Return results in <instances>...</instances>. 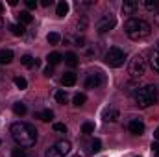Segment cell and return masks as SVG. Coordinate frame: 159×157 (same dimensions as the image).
<instances>
[{
    "label": "cell",
    "instance_id": "37",
    "mask_svg": "<svg viewBox=\"0 0 159 157\" xmlns=\"http://www.w3.org/2000/svg\"><path fill=\"white\" fill-rule=\"evenodd\" d=\"M154 20H156V24H157V26H159V11H157V13H156V15H154Z\"/></svg>",
    "mask_w": 159,
    "mask_h": 157
},
{
    "label": "cell",
    "instance_id": "25",
    "mask_svg": "<svg viewBox=\"0 0 159 157\" xmlns=\"http://www.w3.org/2000/svg\"><path fill=\"white\" fill-rule=\"evenodd\" d=\"M67 100H69V96H67L65 91H57L56 92V102L57 104H67Z\"/></svg>",
    "mask_w": 159,
    "mask_h": 157
},
{
    "label": "cell",
    "instance_id": "18",
    "mask_svg": "<svg viewBox=\"0 0 159 157\" xmlns=\"http://www.w3.org/2000/svg\"><path fill=\"white\" fill-rule=\"evenodd\" d=\"M26 105L22 104V102H17V104H13V113L17 115V117H24L26 115Z\"/></svg>",
    "mask_w": 159,
    "mask_h": 157
},
{
    "label": "cell",
    "instance_id": "20",
    "mask_svg": "<svg viewBox=\"0 0 159 157\" xmlns=\"http://www.w3.org/2000/svg\"><path fill=\"white\" fill-rule=\"evenodd\" d=\"M20 63H22L24 67H30V69H32V67H37V59H34L32 56H22V57H20Z\"/></svg>",
    "mask_w": 159,
    "mask_h": 157
},
{
    "label": "cell",
    "instance_id": "11",
    "mask_svg": "<svg viewBox=\"0 0 159 157\" xmlns=\"http://www.w3.org/2000/svg\"><path fill=\"white\" fill-rule=\"evenodd\" d=\"M102 118H104L106 122H115V120L119 118V109H115V107H107V109L104 111Z\"/></svg>",
    "mask_w": 159,
    "mask_h": 157
},
{
    "label": "cell",
    "instance_id": "19",
    "mask_svg": "<svg viewBox=\"0 0 159 157\" xmlns=\"http://www.w3.org/2000/svg\"><path fill=\"white\" fill-rule=\"evenodd\" d=\"M19 20H20V24L24 26V24H32V22H34V17H32L28 11H20V15H19Z\"/></svg>",
    "mask_w": 159,
    "mask_h": 157
},
{
    "label": "cell",
    "instance_id": "32",
    "mask_svg": "<svg viewBox=\"0 0 159 157\" xmlns=\"http://www.w3.org/2000/svg\"><path fill=\"white\" fill-rule=\"evenodd\" d=\"M54 129L59 131V133H67V126L65 124H54Z\"/></svg>",
    "mask_w": 159,
    "mask_h": 157
},
{
    "label": "cell",
    "instance_id": "10",
    "mask_svg": "<svg viewBox=\"0 0 159 157\" xmlns=\"http://www.w3.org/2000/svg\"><path fill=\"white\" fill-rule=\"evenodd\" d=\"M128 129H129L133 135H143V133H144V124H143L139 118H133V120H129Z\"/></svg>",
    "mask_w": 159,
    "mask_h": 157
},
{
    "label": "cell",
    "instance_id": "2",
    "mask_svg": "<svg viewBox=\"0 0 159 157\" xmlns=\"http://www.w3.org/2000/svg\"><path fill=\"white\" fill-rule=\"evenodd\" d=\"M124 30H126V35L133 41H143L150 37V34H152V26L143 19H129L124 24Z\"/></svg>",
    "mask_w": 159,
    "mask_h": 157
},
{
    "label": "cell",
    "instance_id": "1",
    "mask_svg": "<svg viewBox=\"0 0 159 157\" xmlns=\"http://www.w3.org/2000/svg\"><path fill=\"white\" fill-rule=\"evenodd\" d=\"M11 137L20 148H32L37 141V129L28 122H15L11 124Z\"/></svg>",
    "mask_w": 159,
    "mask_h": 157
},
{
    "label": "cell",
    "instance_id": "22",
    "mask_svg": "<svg viewBox=\"0 0 159 157\" xmlns=\"http://www.w3.org/2000/svg\"><path fill=\"white\" fill-rule=\"evenodd\" d=\"M102 150V142L98 141V139H94L91 144H89V154H96V152H100Z\"/></svg>",
    "mask_w": 159,
    "mask_h": 157
},
{
    "label": "cell",
    "instance_id": "28",
    "mask_svg": "<svg viewBox=\"0 0 159 157\" xmlns=\"http://www.w3.org/2000/svg\"><path fill=\"white\" fill-rule=\"evenodd\" d=\"M13 81H15V85H17V87H19L20 91L28 87V81H26V79H24V78H20V76H17V78L13 79Z\"/></svg>",
    "mask_w": 159,
    "mask_h": 157
},
{
    "label": "cell",
    "instance_id": "43",
    "mask_svg": "<svg viewBox=\"0 0 159 157\" xmlns=\"http://www.w3.org/2000/svg\"><path fill=\"white\" fill-rule=\"evenodd\" d=\"M76 157H80V155H76Z\"/></svg>",
    "mask_w": 159,
    "mask_h": 157
},
{
    "label": "cell",
    "instance_id": "30",
    "mask_svg": "<svg viewBox=\"0 0 159 157\" xmlns=\"http://www.w3.org/2000/svg\"><path fill=\"white\" fill-rule=\"evenodd\" d=\"M28 154H30V152H26L24 148H15L11 155H13V157H28Z\"/></svg>",
    "mask_w": 159,
    "mask_h": 157
},
{
    "label": "cell",
    "instance_id": "21",
    "mask_svg": "<svg viewBox=\"0 0 159 157\" xmlns=\"http://www.w3.org/2000/svg\"><path fill=\"white\" fill-rule=\"evenodd\" d=\"M52 117H54V113H52L50 109H44V111L37 113V118H41L43 122H50V120H52Z\"/></svg>",
    "mask_w": 159,
    "mask_h": 157
},
{
    "label": "cell",
    "instance_id": "33",
    "mask_svg": "<svg viewBox=\"0 0 159 157\" xmlns=\"http://www.w3.org/2000/svg\"><path fill=\"white\" fill-rule=\"evenodd\" d=\"M152 152L156 157H159V142H152Z\"/></svg>",
    "mask_w": 159,
    "mask_h": 157
},
{
    "label": "cell",
    "instance_id": "29",
    "mask_svg": "<svg viewBox=\"0 0 159 157\" xmlns=\"http://www.w3.org/2000/svg\"><path fill=\"white\" fill-rule=\"evenodd\" d=\"M85 100H87V98H85V94H76V96H74V105H76V107H80V105H83V104H85Z\"/></svg>",
    "mask_w": 159,
    "mask_h": 157
},
{
    "label": "cell",
    "instance_id": "3",
    "mask_svg": "<svg viewBox=\"0 0 159 157\" xmlns=\"http://www.w3.org/2000/svg\"><path fill=\"white\" fill-rule=\"evenodd\" d=\"M159 98V89L156 85H144L141 89H137L133 92V100H135V105L139 107H150L152 104H156Z\"/></svg>",
    "mask_w": 159,
    "mask_h": 157
},
{
    "label": "cell",
    "instance_id": "16",
    "mask_svg": "<svg viewBox=\"0 0 159 157\" xmlns=\"http://www.w3.org/2000/svg\"><path fill=\"white\" fill-rule=\"evenodd\" d=\"M65 63L74 69V67L78 65V56H76L74 52H67V54H65Z\"/></svg>",
    "mask_w": 159,
    "mask_h": 157
},
{
    "label": "cell",
    "instance_id": "36",
    "mask_svg": "<svg viewBox=\"0 0 159 157\" xmlns=\"http://www.w3.org/2000/svg\"><path fill=\"white\" fill-rule=\"evenodd\" d=\"M41 4H43V6H44V7H48V6H50V4H52V0H43V2H41Z\"/></svg>",
    "mask_w": 159,
    "mask_h": 157
},
{
    "label": "cell",
    "instance_id": "17",
    "mask_svg": "<svg viewBox=\"0 0 159 157\" xmlns=\"http://www.w3.org/2000/svg\"><path fill=\"white\" fill-rule=\"evenodd\" d=\"M67 13H69V4L63 0V2L57 4V7H56V15H57V17H65Z\"/></svg>",
    "mask_w": 159,
    "mask_h": 157
},
{
    "label": "cell",
    "instance_id": "24",
    "mask_svg": "<svg viewBox=\"0 0 159 157\" xmlns=\"http://www.w3.org/2000/svg\"><path fill=\"white\" fill-rule=\"evenodd\" d=\"M46 41H48L50 44H59L61 37H59V34H56V32H50V34L46 35Z\"/></svg>",
    "mask_w": 159,
    "mask_h": 157
},
{
    "label": "cell",
    "instance_id": "40",
    "mask_svg": "<svg viewBox=\"0 0 159 157\" xmlns=\"http://www.w3.org/2000/svg\"><path fill=\"white\" fill-rule=\"evenodd\" d=\"M2 26H4V20H2V17H0V28H2Z\"/></svg>",
    "mask_w": 159,
    "mask_h": 157
},
{
    "label": "cell",
    "instance_id": "31",
    "mask_svg": "<svg viewBox=\"0 0 159 157\" xmlns=\"http://www.w3.org/2000/svg\"><path fill=\"white\" fill-rule=\"evenodd\" d=\"M87 28V17H81L78 20V30H85Z\"/></svg>",
    "mask_w": 159,
    "mask_h": 157
},
{
    "label": "cell",
    "instance_id": "12",
    "mask_svg": "<svg viewBox=\"0 0 159 157\" xmlns=\"http://www.w3.org/2000/svg\"><path fill=\"white\" fill-rule=\"evenodd\" d=\"M61 83H63L65 87H72V85L76 83V74H74V72H67V74H63Z\"/></svg>",
    "mask_w": 159,
    "mask_h": 157
},
{
    "label": "cell",
    "instance_id": "35",
    "mask_svg": "<svg viewBox=\"0 0 159 157\" xmlns=\"http://www.w3.org/2000/svg\"><path fill=\"white\" fill-rule=\"evenodd\" d=\"M26 6H28L30 9H34V7H37V2H35V0H26Z\"/></svg>",
    "mask_w": 159,
    "mask_h": 157
},
{
    "label": "cell",
    "instance_id": "14",
    "mask_svg": "<svg viewBox=\"0 0 159 157\" xmlns=\"http://www.w3.org/2000/svg\"><path fill=\"white\" fill-rule=\"evenodd\" d=\"M150 67L154 69V72L159 74V52L157 50H154V52L150 54Z\"/></svg>",
    "mask_w": 159,
    "mask_h": 157
},
{
    "label": "cell",
    "instance_id": "41",
    "mask_svg": "<svg viewBox=\"0 0 159 157\" xmlns=\"http://www.w3.org/2000/svg\"><path fill=\"white\" fill-rule=\"evenodd\" d=\"M28 157H35V155H34V154H28Z\"/></svg>",
    "mask_w": 159,
    "mask_h": 157
},
{
    "label": "cell",
    "instance_id": "7",
    "mask_svg": "<svg viewBox=\"0 0 159 157\" xmlns=\"http://www.w3.org/2000/svg\"><path fill=\"white\" fill-rule=\"evenodd\" d=\"M115 24H117V19H115V15H111V13H106L98 22H96V32L98 34H106V32H109V30H113L115 28Z\"/></svg>",
    "mask_w": 159,
    "mask_h": 157
},
{
    "label": "cell",
    "instance_id": "38",
    "mask_svg": "<svg viewBox=\"0 0 159 157\" xmlns=\"http://www.w3.org/2000/svg\"><path fill=\"white\" fill-rule=\"evenodd\" d=\"M154 137H156V139H157V141H159V126H157V129L154 131Z\"/></svg>",
    "mask_w": 159,
    "mask_h": 157
},
{
    "label": "cell",
    "instance_id": "39",
    "mask_svg": "<svg viewBox=\"0 0 159 157\" xmlns=\"http://www.w3.org/2000/svg\"><path fill=\"white\" fill-rule=\"evenodd\" d=\"M2 11H4V4H0V13H2Z\"/></svg>",
    "mask_w": 159,
    "mask_h": 157
},
{
    "label": "cell",
    "instance_id": "23",
    "mask_svg": "<svg viewBox=\"0 0 159 157\" xmlns=\"http://www.w3.org/2000/svg\"><path fill=\"white\" fill-rule=\"evenodd\" d=\"M9 30H11L13 35H24V26L22 24H11Z\"/></svg>",
    "mask_w": 159,
    "mask_h": 157
},
{
    "label": "cell",
    "instance_id": "27",
    "mask_svg": "<svg viewBox=\"0 0 159 157\" xmlns=\"http://www.w3.org/2000/svg\"><path fill=\"white\" fill-rule=\"evenodd\" d=\"M143 6L146 9H156V7H159V0H144Z\"/></svg>",
    "mask_w": 159,
    "mask_h": 157
},
{
    "label": "cell",
    "instance_id": "26",
    "mask_svg": "<svg viewBox=\"0 0 159 157\" xmlns=\"http://www.w3.org/2000/svg\"><path fill=\"white\" fill-rule=\"evenodd\" d=\"M81 131H83V135H91V133L94 131V124H93V122H85L83 128H81Z\"/></svg>",
    "mask_w": 159,
    "mask_h": 157
},
{
    "label": "cell",
    "instance_id": "9",
    "mask_svg": "<svg viewBox=\"0 0 159 157\" xmlns=\"http://www.w3.org/2000/svg\"><path fill=\"white\" fill-rule=\"evenodd\" d=\"M139 11V2L137 0H126L122 4V13L124 15H135Z\"/></svg>",
    "mask_w": 159,
    "mask_h": 157
},
{
    "label": "cell",
    "instance_id": "42",
    "mask_svg": "<svg viewBox=\"0 0 159 157\" xmlns=\"http://www.w3.org/2000/svg\"><path fill=\"white\" fill-rule=\"evenodd\" d=\"M156 50H157V52H159V41H157V48H156Z\"/></svg>",
    "mask_w": 159,
    "mask_h": 157
},
{
    "label": "cell",
    "instance_id": "15",
    "mask_svg": "<svg viewBox=\"0 0 159 157\" xmlns=\"http://www.w3.org/2000/svg\"><path fill=\"white\" fill-rule=\"evenodd\" d=\"M48 65L50 67H54V65H57V63H61V59H63V56L59 54V52H52V54H48Z\"/></svg>",
    "mask_w": 159,
    "mask_h": 157
},
{
    "label": "cell",
    "instance_id": "8",
    "mask_svg": "<svg viewBox=\"0 0 159 157\" xmlns=\"http://www.w3.org/2000/svg\"><path fill=\"white\" fill-rule=\"evenodd\" d=\"M106 83V76L102 74V72H91L87 79H85V87L87 89H98V87H102Z\"/></svg>",
    "mask_w": 159,
    "mask_h": 157
},
{
    "label": "cell",
    "instance_id": "4",
    "mask_svg": "<svg viewBox=\"0 0 159 157\" xmlns=\"http://www.w3.org/2000/svg\"><path fill=\"white\" fill-rule=\"evenodd\" d=\"M146 59L141 56V54H137V56H133V59L129 61V65H128V72H129V76L131 78H141L144 72H146Z\"/></svg>",
    "mask_w": 159,
    "mask_h": 157
},
{
    "label": "cell",
    "instance_id": "34",
    "mask_svg": "<svg viewBox=\"0 0 159 157\" xmlns=\"http://www.w3.org/2000/svg\"><path fill=\"white\" fill-rule=\"evenodd\" d=\"M52 74H54V69H52V67H50V65H48V67H46V69H44V76H46V78H50V76H52Z\"/></svg>",
    "mask_w": 159,
    "mask_h": 157
},
{
    "label": "cell",
    "instance_id": "5",
    "mask_svg": "<svg viewBox=\"0 0 159 157\" xmlns=\"http://www.w3.org/2000/svg\"><path fill=\"white\" fill-rule=\"evenodd\" d=\"M106 63L109 65V67H113V69H117V67H122L124 65V61H126V52L124 50H120V48H109L107 52H106Z\"/></svg>",
    "mask_w": 159,
    "mask_h": 157
},
{
    "label": "cell",
    "instance_id": "44",
    "mask_svg": "<svg viewBox=\"0 0 159 157\" xmlns=\"http://www.w3.org/2000/svg\"><path fill=\"white\" fill-rule=\"evenodd\" d=\"M137 157H139V155H137Z\"/></svg>",
    "mask_w": 159,
    "mask_h": 157
},
{
    "label": "cell",
    "instance_id": "13",
    "mask_svg": "<svg viewBox=\"0 0 159 157\" xmlns=\"http://www.w3.org/2000/svg\"><path fill=\"white\" fill-rule=\"evenodd\" d=\"M13 61V52L11 50H0V63L2 65H7Z\"/></svg>",
    "mask_w": 159,
    "mask_h": 157
},
{
    "label": "cell",
    "instance_id": "6",
    "mask_svg": "<svg viewBox=\"0 0 159 157\" xmlns=\"http://www.w3.org/2000/svg\"><path fill=\"white\" fill-rule=\"evenodd\" d=\"M70 150H72V144L69 142V141H57L54 146H50L48 150H46V157H67L70 154Z\"/></svg>",
    "mask_w": 159,
    "mask_h": 157
}]
</instances>
